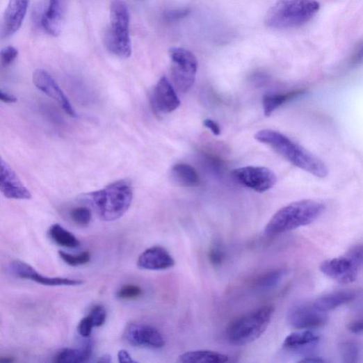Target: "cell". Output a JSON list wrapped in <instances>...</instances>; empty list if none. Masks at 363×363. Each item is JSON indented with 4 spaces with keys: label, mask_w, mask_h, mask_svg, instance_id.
<instances>
[{
    "label": "cell",
    "mask_w": 363,
    "mask_h": 363,
    "mask_svg": "<svg viewBox=\"0 0 363 363\" xmlns=\"http://www.w3.org/2000/svg\"><path fill=\"white\" fill-rule=\"evenodd\" d=\"M255 139L268 145L290 163L311 175L324 178L329 173L322 161L280 132L264 129L256 134Z\"/></svg>",
    "instance_id": "6da1fadb"
},
{
    "label": "cell",
    "mask_w": 363,
    "mask_h": 363,
    "mask_svg": "<svg viewBox=\"0 0 363 363\" xmlns=\"http://www.w3.org/2000/svg\"><path fill=\"white\" fill-rule=\"evenodd\" d=\"M324 210L318 202L305 200L289 204L279 209L265 228V234L275 236L291 232L314 223Z\"/></svg>",
    "instance_id": "7a4b0ae2"
},
{
    "label": "cell",
    "mask_w": 363,
    "mask_h": 363,
    "mask_svg": "<svg viewBox=\"0 0 363 363\" xmlns=\"http://www.w3.org/2000/svg\"><path fill=\"white\" fill-rule=\"evenodd\" d=\"M133 196L130 182L121 179L90 193L88 197L101 220L113 222L119 220L128 211Z\"/></svg>",
    "instance_id": "3957f363"
},
{
    "label": "cell",
    "mask_w": 363,
    "mask_h": 363,
    "mask_svg": "<svg viewBox=\"0 0 363 363\" xmlns=\"http://www.w3.org/2000/svg\"><path fill=\"white\" fill-rule=\"evenodd\" d=\"M319 8L316 0H279L268 11L265 22L277 29L300 27L312 19Z\"/></svg>",
    "instance_id": "277c9868"
},
{
    "label": "cell",
    "mask_w": 363,
    "mask_h": 363,
    "mask_svg": "<svg viewBox=\"0 0 363 363\" xmlns=\"http://www.w3.org/2000/svg\"><path fill=\"white\" fill-rule=\"evenodd\" d=\"M271 305L262 306L233 320L226 337L233 346H244L259 339L268 329L274 314Z\"/></svg>",
    "instance_id": "5b68a950"
},
{
    "label": "cell",
    "mask_w": 363,
    "mask_h": 363,
    "mask_svg": "<svg viewBox=\"0 0 363 363\" xmlns=\"http://www.w3.org/2000/svg\"><path fill=\"white\" fill-rule=\"evenodd\" d=\"M110 26L105 33V45L108 51L121 58L131 56L130 17L128 8L122 0H113L111 6Z\"/></svg>",
    "instance_id": "8992f818"
},
{
    "label": "cell",
    "mask_w": 363,
    "mask_h": 363,
    "mask_svg": "<svg viewBox=\"0 0 363 363\" xmlns=\"http://www.w3.org/2000/svg\"><path fill=\"white\" fill-rule=\"evenodd\" d=\"M170 74L177 90L186 93L193 86L198 69V61L190 50L173 47L169 51Z\"/></svg>",
    "instance_id": "52a82bcc"
},
{
    "label": "cell",
    "mask_w": 363,
    "mask_h": 363,
    "mask_svg": "<svg viewBox=\"0 0 363 363\" xmlns=\"http://www.w3.org/2000/svg\"><path fill=\"white\" fill-rule=\"evenodd\" d=\"M234 179L241 186L259 193L272 189L277 177L271 169L261 166H247L232 171Z\"/></svg>",
    "instance_id": "ba28073f"
},
{
    "label": "cell",
    "mask_w": 363,
    "mask_h": 363,
    "mask_svg": "<svg viewBox=\"0 0 363 363\" xmlns=\"http://www.w3.org/2000/svg\"><path fill=\"white\" fill-rule=\"evenodd\" d=\"M124 337L129 344L137 347L160 349L166 345L162 334L154 326L147 324H129Z\"/></svg>",
    "instance_id": "9c48e42d"
},
{
    "label": "cell",
    "mask_w": 363,
    "mask_h": 363,
    "mask_svg": "<svg viewBox=\"0 0 363 363\" xmlns=\"http://www.w3.org/2000/svg\"><path fill=\"white\" fill-rule=\"evenodd\" d=\"M287 321L295 329L309 330L323 326L328 321V316L314 305H299L289 311Z\"/></svg>",
    "instance_id": "30bf717a"
},
{
    "label": "cell",
    "mask_w": 363,
    "mask_h": 363,
    "mask_svg": "<svg viewBox=\"0 0 363 363\" xmlns=\"http://www.w3.org/2000/svg\"><path fill=\"white\" fill-rule=\"evenodd\" d=\"M33 82L40 90L56 100L67 115L71 118H77L74 108L48 72L42 69L35 70L33 74Z\"/></svg>",
    "instance_id": "8fae6325"
},
{
    "label": "cell",
    "mask_w": 363,
    "mask_h": 363,
    "mask_svg": "<svg viewBox=\"0 0 363 363\" xmlns=\"http://www.w3.org/2000/svg\"><path fill=\"white\" fill-rule=\"evenodd\" d=\"M10 269L16 277L30 280L46 286H79L83 283L79 280L44 276L28 264L19 260L13 261L10 264Z\"/></svg>",
    "instance_id": "7c38bea8"
},
{
    "label": "cell",
    "mask_w": 363,
    "mask_h": 363,
    "mask_svg": "<svg viewBox=\"0 0 363 363\" xmlns=\"http://www.w3.org/2000/svg\"><path fill=\"white\" fill-rule=\"evenodd\" d=\"M0 191L8 199L28 200L31 198L29 190L3 159L0 161Z\"/></svg>",
    "instance_id": "4fadbf2b"
},
{
    "label": "cell",
    "mask_w": 363,
    "mask_h": 363,
    "mask_svg": "<svg viewBox=\"0 0 363 363\" xmlns=\"http://www.w3.org/2000/svg\"><path fill=\"white\" fill-rule=\"evenodd\" d=\"M320 271L341 284L353 282L357 277L358 267L347 256L322 262Z\"/></svg>",
    "instance_id": "5bb4252c"
},
{
    "label": "cell",
    "mask_w": 363,
    "mask_h": 363,
    "mask_svg": "<svg viewBox=\"0 0 363 363\" xmlns=\"http://www.w3.org/2000/svg\"><path fill=\"white\" fill-rule=\"evenodd\" d=\"M151 100L154 111L161 114L172 113L180 105L175 90L165 76L162 77L155 86Z\"/></svg>",
    "instance_id": "9a60e30c"
},
{
    "label": "cell",
    "mask_w": 363,
    "mask_h": 363,
    "mask_svg": "<svg viewBox=\"0 0 363 363\" xmlns=\"http://www.w3.org/2000/svg\"><path fill=\"white\" fill-rule=\"evenodd\" d=\"M68 0H49L41 15V25L49 35L58 36L62 31L67 13Z\"/></svg>",
    "instance_id": "2e32d148"
},
{
    "label": "cell",
    "mask_w": 363,
    "mask_h": 363,
    "mask_svg": "<svg viewBox=\"0 0 363 363\" xmlns=\"http://www.w3.org/2000/svg\"><path fill=\"white\" fill-rule=\"evenodd\" d=\"M170 253L163 246L156 245L143 251L138 257V268L147 271H163L175 266Z\"/></svg>",
    "instance_id": "e0dca14e"
},
{
    "label": "cell",
    "mask_w": 363,
    "mask_h": 363,
    "mask_svg": "<svg viewBox=\"0 0 363 363\" xmlns=\"http://www.w3.org/2000/svg\"><path fill=\"white\" fill-rule=\"evenodd\" d=\"M29 6V0H9L2 26V38H8L22 26Z\"/></svg>",
    "instance_id": "ac0fdd59"
},
{
    "label": "cell",
    "mask_w": 363,
    "mask_h": 363,
    "mask_svg": "<svg viewBox=\"0 0 363 363\" xmlns=\"http://www.w3.org/2000/svg\"><path fill=\"white\" fill-rule=\"evenodd\" d=\"M173 183L181 187H195L200 184V177L195 169L186 163H177L170 170Z\"/></svg>",
    "instance_id": "d6986e66"
},
{
    "label": "cell",
    "mask_w": 363,
    "mask_h": 363,
    "mask_svg": "<svg viewBox=\"0 0 363 363\" xmlns=\"http://www.w3.org/2000/svg\"><path fill=\"white\" fill-rule=\"evenodd\" d=\"M318 341V336L311 331L303 330L287 337L283 343V348L287 350L303 351L316 345Z\"/></svg>",
    "instance_id": "ffe728a7"
},
{
    "label": "cell",
    "mask_w": 363,
    "mask_h": 363,
    "mask_svg": "<svg viewBox=\"0 0 363 363\" xmlns=\"http://www.w3.org/2000/svg\"><path fill=\"white\" fill-rule=\"evenodd\" d=\"M229 357L221 353L208 350L188 351L178 357L177 361L183 363H223L229 361Z\"/></svg>",
    "instance_id": "44dd1931"
},
{
    "label": "cell",
    "mask_w": 363,
    "mask_h": 363,
    "mask_svg": "<svg viewBox=\"0 0 363 363\" xmlns=\"http://www.w3.org/2000/svg\"><path fill=\"white\" fill-rule=\"evenodd\" d=\"M356 297L357 294L353 291H339L325 295L318 298L313 305L318 309L325 312L347 304Z\"/></svg>",
    "instance_id": "7402d4cb"
},
{
    "label": "cell",
    "mask_w": 363,
    "mask_h": 363,
    "mask_svg": "<svg viewBox=\"0 0 363 363\" xmlns=\"http://www.w3.org/2000/svg\"><path fill=\"white\" fill-rule=\"evenodd\" d=\"M92 353V345L88 344L82 348H65L54 357L56 363H81L87 362Z\"/></svg>",
    "instance_id": "603a6c76"
},
{
    "label": "cell",
    "mask_w": 363,
    "mask_h": 363,
    "mask_svg": "<svg viewBox=\"0 0 363 363\" xmlns=\"http://www.w3.org/2000/svg\"><path fill=\"white\" fill-rule=\"evenodd\" d=\"M305 93L303 90H297L285 94L266 95L263 98L264 115L270 117L278 107L288 101L292 100Z\"/></svg>",
    "instance_id": "cb8c5ba5"
},
{
    "label": "cell",
    "mask_w": 363,
    "mask_h": 363,
    "mask_svg": "<svg viewBox=\"0 0 363 363\" xmlns=\"http://www.w3.org/2000/svg\"><path fill=\"white\" fill-rule=\"evenodd\" d=\"M49 236L56 243L65 248H76L81 244L79 239L74 234H72L58 224L51 227Z\"/></svg>",
    "instance_id": "d4e9b609"
},
{
    "label": "cell",
    "mask_w": 363,
    "mask_h": 363,
    "mask_svg": "<svg viewBox=\"0 0 363 363\" xmlns=\"http://www.w3.org/2000/svg\"><path fill=\"white\" fill-rule=\"evenodd\" d=\"M284 274L285 271L280 268L270 271L257 278L254 285L260 291H269L279 284Z\"/></svg>",
    "instance_id": "484cf974"
},
{
    "label": "cell",
    "mask_w": 363,
    "mask_h": 363,
    "mask_svg": "<svg viewBox=\"0 0 363 363\" xmlns=\"http://www.w3.org/2000/svg\"><path fill=\"white\" fill-rule=\"evenodd\" d=\"M60 259L67 265L72 267H77L84 266L90 261V252L89 251H84L79 255H71L64 251L58 252Z\"/></svg>",
    "instance_id": "4316f807"
},
{
    "label": "cell",
    "mask_w": 363,
    "mask_h": 363,
    "mask_svg": "<svg viewBox=\"0 0 363 363\" xmlns=\"http://www.w3.org/2000/svg\"><path fill=\"white\" fill-rule=\"evenodd\" d=\"M70 216L72 222L81 227L89 225L92 220L91 211L85 207L72 209L70 212Z\"/></svg>",
    "instance_id": "83f0119b"
},
{
    "label": "cell",
    "mask_w": 363,
    "mask_h": 363,
    "mask_svg": "<svg viewBox=\"0 0 363 363\" xmlns=\"http://www.w3.org/2000/svg\"><path fill=\"white\" fill-rule=\"evenodd\" d=\"M142 295L143 290L138 285L126 284L119 288L116 296L122 300H132L138 299Z\"/></svg>",
    "instance_id": "f1b7e54d"
},
{
    "label": "cell",
    "mask_w": 363,
    "mask_h": 363,
    "mask_svg": "<svg viewBox=\"0 0 363 363\" xmlns=\"http://www.w3.org/2000/svg\"><path fill=\"white\" fill-rule=\"evenodd\" d=\"M340 353L343 361L346 363L355 362L359 357L357 346L350 341L343 342L340 345Z\"/></svg>",
    "instance_id": "f546056e"
},
{
    "label": "cell",
    "mask_w": 363,
    "mask_h": 363,
    "mask_svg": "<svg viewBox=\"0 0 363 363\" xmlns=\"http://www.w3.org/2000/svg\"><path fill=\"white\" fill-rule=\"evenodd\" d=\"M19 55L18 50L12 46L7 47L2 49L0 53V62L3 67L10 66L17 58Z\"/></svg>",
    "instance_id": "4dcf8cb0"
},
{
    "label": "cell",
    "mask_w": 363,
    "mask_h": 363,
    "mask_svg": "<svg viewBox=\"0 0 363 363\" xmlns=\"http://www.w3.org/2000/svg\"><path fill=\"white\" fill-rule=\"evenodd\" d=\"M89 316L90 317L95 328H101L106 321V312L102 305H95L91 309Z\"/></svg>",
    "instance_id": "1f68e13d"
},
{
    "label": "cell",
    "mask_w": 363,
    "mask_h": 363,
    "mask_svg": "<svg viewBox=\"0 0 363 363\" xmlns=\"http://www.w3.org/2000/svg\"><path fill=\"white\" fill-rule=\"evenodd\" d=\"M209 257L213 266H220L225 259V252L221 245H213L210 249Z\"/></svg>",
    "instance_id": "d6a6232c"
},
{
    "label": "cell",
    "mask_w": 363,
    "mask_h": 363,
    "mask_svg": "<svg viewBox=\"0 0 363 363\" xmlns=\"http://www.w3.org/2000/svg\"><path fill=\"white\" fill-rule=\"evenodd\" d=\"M93 328H95L93 323L89 315H88L80 321L78 331L82 337L88 338L92 334Z\"/></svg>",
    "instance_id": "836d02e7"
},
{
    "label": "cell",
    "mask_w": 363,
    "mask_h": 363,
    "mask_svg": "<svg viewBox=\"0 0 363 363\" xmlns=\"http://www.w3.org/2000/svg\"><path fill=\"white\" fill-rule=\"evenodd\" d=\"M349 257L359 268L363 266V244L357 245L352 248L347 254Z\"/></svg>",
    "instance_id": "e575fe53"
},
{
    "label": "cell",
    "mask_w": 363,
    "mask_h": 363,
    "mask_svg": "<svg viewBox=\"0 0 363 363\" xmlns=\"http://www.w3.org/2000/svg\"><path fill=\"white\" fill-rule=\"evenodd\" d=\"M348 330L355 334L363 333V317L355 319L349 323Z\"/></svg>",
    "instance_id": "d590c367"
},
{
    "label": "cell",
    "mask_w": 363,
    "mask_h": 363,
    "mask_svg": "<svg viewBox=\"0 0 363 363\" xmlns=\"http://www.w3.org/2000/svg\"><path fill=\"white\" fill-rule=\"evenodd\" d=\"M363 62V42L360 44L354 51L351 58L350 64L353 65H358Z\"/></svg>",
    "instance_id": "8d00e7d4"
},
{
    "label": "cell",
    "mask_w": 363,
    "mask_h": 363,
    "mask_svg": "<svg viewBox=\"0 0 363 363\" xmlns=\"http://www.w3.org/2000/svg\"><path fill=\"white\" fill-rule=\"evenodd\" d=\"M189 11L187 10L170 11L166 14L165 18L167 19V21L172 22L179 18H183L186 17Z\"/></svg>",
    "instance_id": "74e56055"
},
{
    "label": "cell",
    "mask_w": 363,
    "mask_h": 363,
    "mask_svg": "<svg viewBox=\"0 0 363 363\" xmlns=\"http://www.w3.org/2000/svg\"><path fill=\"white\" fill-rule=\"evenodd\" d=\"M203 124L207 129H209L213 135L219 136L221 134V129L219 124L214 121L207 119L203 122Z\"/></svg>",
    "instance_id": "f35d334b"
},
{
    "label": "cell",
    "mask_w": 363,
    "mask_h": 363,
    "mask_svg": "<svg viewBox=\"0 0 363 363\" xmlns=\"http://www.w3.org/2000/svg\"><path fill=\"white\" fill-rule=\"evenodd\" d=\"M0 99L3 102L8 104H13L17 101V98L13 95L1 90L0 91Z\"/></svg>",
    "instance_id": "ab89813d"
},
{
    "label": "cell",
    "mask_w": 363,
    "mask_h": 363,
    "mask_svg": "<svg viewBox=\"0 0 363 363\" xmlns=\"http://www.w3.org/2000/svg\"><path fill=\"white\" fill-rule=\"evenodd\" d=\"M118 360L120 362H136L129 353L125 350H121L118 353Z\"/></svg>",
    "instance_id": "60d3db41"
},
{
    "label": "cell",
    "mask_w": 363,
    "mask_h": 363,
    "mask_svg": "<svg viewBox=\"0 0 363 363\" xmlns=\"http://www.w3.org/2000/svg\"><path fill=\"white\" fill-rule=\"evenodd\" d=\"M300 362H310V363H318V362H325V361L321 357H307L300 361Z\"/></svg>",
    "instance_id": "b9f144b4"
},
{
    "label": "cell",
    "mask_w": 363,
    "mask_h": 363,
    "mask_svg": "<svg viewBox=\"0 0 363 363\" xmlns=\"http://www.w3.org/2000/svg\"><path fill=\"white\" fill-rule=\"evenodd\" d=\"M99 362H111V357L110 355H106L99 358V360L97 361Z\"/></svg>",
    "instance_id": "7bdbcfd3"
},
{
    "label": "cell",
    "mask_w": 363,
    "mask_h": 363,
    "mask_svg": "<svg viewBox=\"0 0 363 363\" xmlns=\"http://www.w3.org/2000/svg\"><path fill=\"white\" fill-rule=\"evenodd\" d=\"M0 362L10 363V362H15V359L13 357H8V356L1 357V358H0Z\"/></svg>",
    "instance_id": "ee69618b"
}]
</instances>
